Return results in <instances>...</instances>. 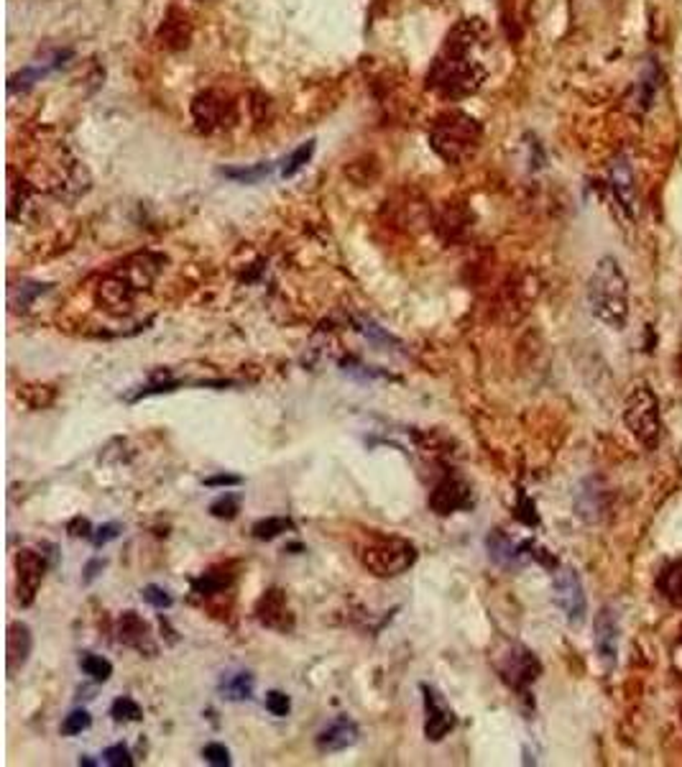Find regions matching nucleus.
Segmentation results:
<instances>
[{
	"mask_svg": "<svg viewBox=\"0 0 682 767\" xmlns=\"http://www.w3.org/2000/svg\"><path fill=\"white\" fill-rule=\"evenodd\" d=\"M542 665L534 658V652H529L522 645H512V650L503 655L499 660V673L501 678L516 690H524L540 678Z\"/></svg>",
	"mask_w": 682,
	"mask_h": 767,
	"instance_id": "0eeeda50",
	"label": "nucleus"
},
{
	"mask_svg": "<svg viewBox=\"0 0 682 767\" xmlns=\"http://www.w3.org/2000/svg\"><path fill=\"white\" fill-rule=\"evenodd\" d=\"M312 151H315V143H312V141L305 143V146H299L294 154L286 159V164H284V170H282L284 177H294L296 171H299L302 167H305V164H307L309 157H312Z\"/></svg>",
	"mask_w": 682,
	"mask_h": 767,
	"instance_id": "bb28decb",
	"label": "nucleus"
},
{
	"mask_svg": "<svg viewBox=\"0 0 682 767\" xmlns=\"http://www.w3.org/2000/svg\"><path fill=\"white\" fill-rule=\"evenodd\" d=\"M289 530H294V522L292 520H286V517H266V520H258L251 527V534L264 543V540H276L279 534L289 533Z\"/></svg>",
	"mask_w": 682,
	"mask_h": 767,
	"instance_id": "4be33fe9",
	"label": "nucleus"
},
{
	"mask_svg": "<svg viewBox=\"0 0 682 767\" xmlns=\"http://www.w3.org/2000/svg\"><path fill=\"white\" fill-rule=\"evenodd\" d=\"M266 709H269V714L274 716H286L292 711V701H289V696L282 693V690H269V693H266Z\"/></svg>",
	"mask_w": 682,
	"mask_h": 767,
	"instance_id": "7c9ffc66",
	"label": "nucleus"
},
{
	"mask_svg": "<svg viewBox=\"0 0 682 767\" xmlns=\"http://www.w3.org/2000/svg\"><path fill=\"white\" fill-rule=\"evenodd\" d=\"M67 533L72 534V537H92L90 520H85V517H75V520L67 524Z\"/></svg>",
	"mask_w": 682,
	"mask_h": 767,
	"instance_id": "72a5a7b5",
	"label": "nucleus"
},
{
	"mask_svg": "<svg viewBox=\"0 0 682 767\" xmlns=\"http://www.w3.org/2000/svg\"><path fill=\"white\" fill-rule=\"evenodd\" d=\"M611 182H614V190H616L618 200L626 205V210H631L634 205V184H631V171L624 161H618L614 171H611Z\"/></svg>",
	"mask_w": 682,
	"mask_h": 767,
	"instance_id": "5701e85b",
	"label": "nucleus"
},
{
	"mask_svg": "<svg viewBox=\"0 0 682 767\" xmlns=\"http://www.w3.org/2000/svg\"><path fill=\"white\" fill-rule=\"evenodd\" d=\"M241 483H243V479L235 476V473H218V476L205 479V486H210V489H215V486H241Z\"/></svg>",
	"mask_w": 682,
	"mask_h": 767,
	"instance_id": "473e14b6",
	"label": "nucleus"
},
{
	"mask_svg": "<svg viewBox=\"0 0 682 767\" xmlns=\"http://www.w3.org/2000/svg\"><path fill=\"white\" fill-rule=\"evenodd\" d=\"M486 545H489L491 558L496 560L499 565H519V563L524 560V555H527V553H524L527 545H514L501 530H493V533L489 534V540H486Z\"/></svg>",
	"mask_w": 682,
	"mask_h": 767,
	"instance_id": "f3484780",
	"label": "nucleus"
},
{
	"mask_svg": "<svg viewBox=\"0 0 682 767\" xmlns=\"http://www.w3.org/2000/svg\"><path fill=\"white\" fill-rule=\"evenodd\" d=\"M141 596L146 604H151L154 609H171V604H174V598L169 596L167 588H161V586L156 584H149L146 588L141 591Z\"/></svg>",
	"mask_w": 682,
	"mask_h": 767,
	"instance_id": "cd10ccee",
	"label": "nucleus"
},
{
	"mask_svg": "<svg viewBox=\"0 0 682 767\" xmlns=\"http://www.w3.org/2000/svg\"><path fill=\"white\" fill-rule=\"evenodd\" d=\"M483 78V69L476 62H468L465 54H455L450 59H439L432 72V85L442 92L460 95L478 88V79Z\"/></svg>",
	"mask_w": 682,
	"mask_h": 767,
	"instance_id": "39448f33",
	"label": "nucleus"
},
{
	"mask_svg": "<svg viewBox=\"0 0 682 767\" xmlns=\"http://www.w3.org/2000/svg\"><path fill=\"white\" fill-rule=\"evenodd\" d=\"M34 650V635L26 622H11L8 625V642H5V663H8V678H14L24 665L28 663V655Z\"/></svg>",
	"mask_w": 682,
	"mask_h": 767,
	"instance_id": "f8f14e48",
	"label": "nucleus"
},
{
	"mask_svg": "<svg viewBox=\"0 0 682 767\" xmlns=\"http://www.w3.org/2000/svg\"><path fill=\"white\" fill-rule=\"evenodd\" d=\"M659 591H662V596L667 598L669 604L682 606V560L667 565L665 573L659 575Z\"/></svg>",
	"mask_w": 682,
	"mask_h": 767,
	"instance_id": "aec40b11",
	"label": "nucleus"
},
{
	"mask_svg": "<svg viewBox=\"0 0 682 767\" xmlns=\"http://www.w3.org/2000/svg\"><path fill=\"white\" fill-rule=\"evenodd\" d=\"M680 719H682V709H680Z\"/></svg>",
	"mask_w": 682,
	"mask_h": 767,
	"instance_id": "c9c22d12",
	"label": "nucleus"
},
{
	"mask_svg": "<svg viewBox=\"0 0 682 767\" xmlns=\"http://www.w3.org/2000/svg\"><path fill=\"white\" fill-rule=\"evenodd\" d=\"M225 116V103L218 100L215 95H202L197 103H194V118L202 129H212L218 126L220 120Z\"/></svg>",
	"mask_w": 682,
	"mask_h": 767,
	"instance_id": "6ab92c4d",
	"label": "nucleus"
},
{
	"mask_svg": "<svg viewBox=\"0 0 682 767\" xmlns=\"http://www.w3.org/2000/svg\"><path fill=\"white\" fill-rule=\"evenodd\" d=\"M79 668H82V673L90 676V680H95V683H105L108 678L113 676V663H110L108 658H103V655H92V652H85V655L79 658Z\"/></svg>",
	"mask_w": 682,
	"mask_h": 767,
	"instance_id": "412c9836",
	"label": "nucleus"
},
{
	"mask_svg": "<svg viewBox=\"0 0 682 767\" xmlns=\"http://www.w3.org/2000/svg\"><path fill=\"white\" fill-rule=\"evenodd\" d=\"M161 39L167 41V47H174V49H181L190 44V24H187V16L180 14V11H171L164 26H161Z\"/></svg>",
	"mask_w": 682,
	"mask_h": 767,
	"instance_id": "a211bd4d",
	"label": "nucleus"
},
{
	"mask_svg": "<svg viewBox=\"0 0 682 767\" xmlns=\"http://www.w3.org/2000/svg\"><path fill=\"white\" fill-rule=\"evenodd\" d=\"M202 757H205L210 765H215V767L231 765V752H228V747H225V744H220V741H210V744H205Z\"/></svg>",
	"mask_w": 682,
	"mask_h": 767,
	"instance_id": "c756f323",
	"label": "nucleus"
},
{
	"mask_svg": "<svg viewBox=\"0 0 682 767\" xmlns=\"http://www.w3.org/2000/svg\"><path fill=\"white\" fill-rule=\"evenodd\" d=\"M105 565H108V563H105L103 558H92L90 563L85 565V575H82V584L90 586L92 581H95V578H98V575H100V573L105 571Z\"/></svg>",
	"mask_w": 682,
	"mask_h": 767,
	"instance_id": "f704fd0d",
	"label": "nucleus"
},
{
	"mask_svg": "<svg viewBox=\"0 0 682 767\" xmlns=\"http://www.w3.org/2000/svg\"><path fill=\"white\" fill-rule=\"evenodd\" d=\"M92 724V716L85 711V709H75L72 714L65 716V721H62V734L65 737H75V734H82L85 729H90Z\"/></svg>",
	"mask_w": 682,
	"mask_h": 767,
	"instance_id": "a878e982",
	"label": "nucleus"
},
{
	"mask_svg": "<svg viewBox=\"0 0 682 767\" xmlns=\"http://www.w3.org/2000/svg\"><path fill=\"white\" fill-rule=\"evenodd\" d=\"M118 639L129 648H136L139 652H156V648L151 645V632H149V625L143 622L141 617L136 611H126L118 622Z\"/></svg>",
	"mask_w": 682,
	"mask_h": 767,
	"instance_id": "4468645a",
	"label": "nucleus"
},
{
	"mask_svg": "<svg viewBox=\"0 0 682 767\" xmlns=\"http://www.w3.org/2000/svg\"><path fill=\"white\" fill-rule=\"evenodd\" d=\"M256 689V678L251 676L248 670H238V673H228L220 680V699L225 701H248L253 696Z\"/></svg>",
	"mask_w": 682,
	"mask_h": 767,
	"instance_id": "dca6fc26",
	"label": "nucleus"
},
{
	"mask_svg": "<svg viewBox=\"0 0 682 767\" xmlns=\"http://www.w3.org/2000/svg\"><path fill=\"white\" fill-rule=\"evenodd\" d=\"M118 534H120V524H118V522H108V524L98 527V530L92 533V545L95 547L108 545V543H113V540H116Z\"/></svg>",
	"mask_w": 682,
	"mask_h": 767,
	"instance_id": "2f4dec72",
	"label": "nucleus"
},
{
	"mask_svg": "<svg viewBox=\"0 0 682 767\" xmlns=\"http://www.w3.org/2000/svg\"><path fill=\"white\" fill-rule=\"evenodd\" d=\"M429 139H432V149L438 151L439 157L450 161V164H458V161H463L465 157L473 154L478 139H480V129L470 116L452 110V113H445L435 120Z\"/></svg>",
	"mask_w": 682,
	"mask_h": 767,
	"instance_id": "f03ea898",
	"label": "nucleus"
},
{
	"mask_svg": "<svg viewBox=\"0 0 682 767\" xmlns=\"http://www.w3.org/2000/svg\"><path fill=\"white\" fill-rule=\"evenodd\" d=\"M616 648H618V625L614 611L601 609V614L595 617V650H598V658L604 660L605 665H611L616 660Z\"/></svg>",
	"mask_w": 682,
	"mask_h": 767,
	"instance_id": "ddd939ff",
	"label": "nucleus"
},
{
	"mask_svg": "<svg viewBox=\"0 0 682 767\" xmlns=\"http://www.w3.org/2000/svg\"><path fill=\"white\" fill-rule=\"evenodd\" d=\"M554 601L557 606L563 609L565 619L570 625H583L585 619V611H588V601H585V591H583V584H580L578 573L573 568H560L554 573Z\"/></svg>",
	"mask_w": 682,
	"mask_h": 767,
	"instance_id": "423d86ee",
	"label": "nucleus"
},
{
	"mask_svg": "<svg viewBox=\"0 0 682 767\" xmlns=\"http://www.w3.org/2000/svg\"><path fill=\"white\" fill-rule=\"evenodd\" d=\"M238 512H241V499L235 494L220 496V499H215V502L210 504V514L218 517V520H235Z\"/></svg>",
	"mask_w": 682,
	"mask_h": 767,
	"instance_id": "393cba45",
	"label": "nucleus"
},
{
	"mask_svg": "<svg viewBox=\"0 0 682 767\" xmlns=\"http://www.w3.org/2000/svg\"><path fill=\"white\" fill-rule=\"evenodd\" d=\"M105 757V765L110 767H130L133 765V757H130V750L123 744V741H118V744H110L108 750L103 752Z\"/></svg>",
	"mask_w": 682,
	"mask_h": 767,
	"instance_id": "c85d7f7f",
	"label": "nucleus"
},
{
	"mask_svg": "<svg viewBox=\"0 0 682 767\" xmlns=\"http://www.w3.org/2000/svg\"><path fill=\"white\" fill-rule=\"evenodd\" d=\"M16 571H18V598L24 606H28L44 581L46 560L36 550H21L16 555Z\"/></svg>",
	"mask_w": 682,
	"mask_h": 767,
	"instance_id": "6e6552de",
	"label": "nucleus"
},
{
	"mask_svg": "<svg viewBox=\"0 0 682 767\" xmlns=\"http://www.w3.org/2000/svg\"><path fill=\"white\" fill-rule=\"evenodd\" d=\"M361 563L378 578H394L409 571L417 563V547L401 537H384L363 550Z\"/></svg>",
	"mask_w": 682,
	"mask_h": 767,
	"instance_id": "20e7f679",
	"label": "nucleus"
},
{
	"mask_svg": "<svg viewBox=\"0 0 682 767\" xmlns=\"http://www.w3.org/2000/svg\"><path fill=\"white\" fill-rule=\"evenodd\" d=\"M470 504H473L470 486L463 479H455V476L438 483L432 496H429V509L435 514H439V517H448V514L458 512V509H468Z\"/></svg>",
	"mask_w": 682,
	"mask_h": 767,
	"instance_id": "1a4fd4ad",
	"label": "nucleus"
},
{
	"mask_svg": "<svg viewBox=\"0 0 682 767\" xmlns=\"http://www.w3.org/2000/svg\"><path fill=\"white\" fill-rule=\"evenodd\" d=\"M624 422L631 430V435L642 442L644 448H656V442L662 441V417H659V399L655 389L639 381L634 384L626 394L624 402Z\"/></svg>",
	"mask_w": 682,
	"mask_h": 767,
	"instance_id": "7ed1b4c3",
	"label": "nucleus"
},
{
	"mask_svg": "<svg viewBox=\"0 0 682 767\" xmlns=\"http://www.w3.org/2000/svg\"><path fill=\"white\" fill-rule=\"evenodd\" d=\"M356 741H358V724L348 716H337L317 734L315 744L322 754H335L353 747Z\"/></svg>",
	"mask_w": 682,
	"mask_h": 767,
	"instance_id": "9b49d317",
	"label": "nucleus"
},
{
	"mask_svg": "<svg viewBox=\"0 0 682 767\" xmlns=\"http://www.w3.org/2000/svg\"><path fill=\"white\" fill-rule=\"evenodd\" d=\"M258 622L271 627V629H289L292 627V617L286 609V598L282 591H269L266 596L258 601Z\"/></svg>",
	"mask_w": 682,
	"mask_h": 767,
	"instance_id": "2eb2a0df",
	"label": "nucleus"
},
{
	"mask_svg": "<svg viewBox=\"0 0 682 767\" xmlns=\"http://www.w3.org/2000/svg\"><path fill=\"white\" fill-rule=\"evenodd\" d=\"M422 693H425V737L429 741H439L442 737H448V731L455 727V716H452L450 706L445 703V699L439 696L432 686L422 683Z\"/></svg>",
	"mask_w": 682,
	"mask_h": 767,
	"instance_id": "9d476101",
	"label": "nucleus"
},
{
	"mask_svg": "<svg viewBox=\"0 0 682 767\" xmlns=\"http://www.w3.org/2000/svg\"><path fill=\"white\" fill-rule=\"evenodd\" d=\"M588 307L595 320L614 330H624L629 320V279L611 256L595 264L588 279Z\"/></svg>",
	"mask_w": 682,
	"mask_h": 767,
	"instance_id": "f257e3e1",
	"label": "nucleus"
},
{
	"mask_svg": "<svg viewBox=\"0 0 682 767\" xmlns=\"http://www.w3.org/2000/svg\"><path fill=\"white\" fill-rule=\"evenodd\" d=\"M110 716L116 719L118 724H129V721H141L143 711L141 706L133 701L130 696H120L110 706Z\"/></svg>",
	"mask_w": 682,
	"mask_h": 767,
	"instance_id": "b1692460",
	"label": "nucleus"
}]
</instances>
